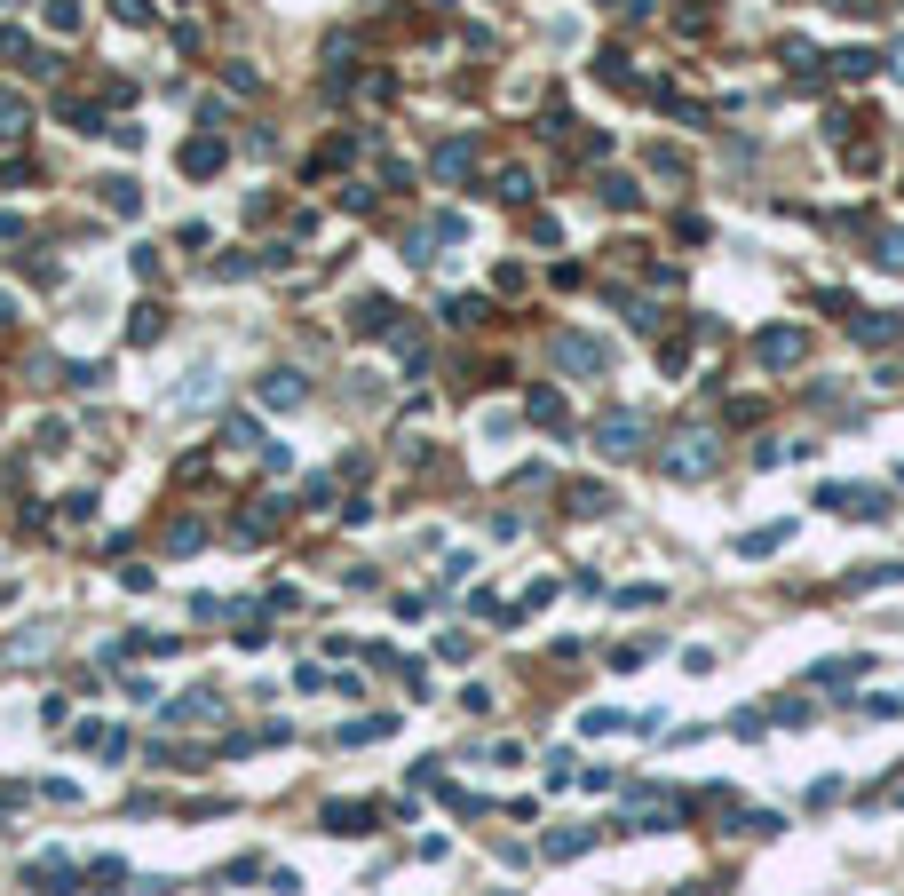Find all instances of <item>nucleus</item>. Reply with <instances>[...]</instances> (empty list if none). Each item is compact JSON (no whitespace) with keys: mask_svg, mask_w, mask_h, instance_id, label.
Instances as JSON below:
<instances>
[{"mask_svg":"<svg viewBox=\"0 0 904 896\" xmlns=\"http://www.w3.org/2000/svg\"><path fill=\"white\" fill-rule=\"evenodd\" d=\"M548 357H556V365H571V373H603V365H611V349H603V341H587V334H556V341H548Z\"/></svg>","mask_w":904,"mask_h":896,"instance_id":"f257e3e1","label":"nucleus"},{"mask_svg":"<svg viewBox=\"0 0 904 896\" xmlns=\"http://www.w3.org/2000/svg\"><path fill=\"white\" fill-rule=\"evenodd\" d=\"M635 437H643V421H635V413H603V421H595V452H603V460H627V452H635Z\"/></svg>","mask_w":904,"mask_h":896,"instance_id":"f03ea898","label":"nucleus"},{"mask_svg":"<svg viewBox=\"0 0 904 896\" xmlns=\"http://www.w3.org/2000/svg\"><path fill=\"white\" fill-rule=\"evenodd\" d=\"M817 500H825V508H841V516H889V500H881L873 484H825Z\"/></svg>","mask_w":904,"mask_h":896,"instance_id":"7ed1b4c3","label":"nucleus"},{"mask_svg":"<svg viewBox=\"0 0 904 896\" xmlns=\"http://www.w3.org/2000/svg\"><path fill=\"white\" fill-rule=\"evenodd\" d=\"M722 452H714V437H675V452H667V476H706Z\"/></svg>","mask_w":904,"mask_h":896,"instance_id":"20e7f679","label":"nucleus"},{"mask_svg":"<svg viewBox=\"0 0 904 896\" xmlns=\"http://www.w3.org/2000/svg\"><path fill=\"white\" fill-rule=\"evenodd\" d=\"M223 159H230L223 127H207V135H191V143H183V175H215V167H223Z\"/></svg>","mask_w":904,"mask_h":896,"instance_id":"39448f33","label":"nucleus"},{"mask_svg":"<svg viewBox=\"0 0 904 896\" xmlns=\"http://www.w3.org/2000/svg\"><path fill=\"white\" fill-rule=\"evenodd\" d=\"M349 326H357V334H397V310H389L381 294H365V302H349Z\"/></svg>","mask_w":904,"mask_h":896,"instance_id":"423d86ee","label":"nucleus"},{"mask_svg":"<svg viewBox=\"0 0 904 896\" xmlns=\"http://www.w3.org/2000/svg\"><path fill=\"white\" fill-rule=\"evenodd\" d=\"M230 706L223 698H215V690H191V698H175V706H167V722H223Z\"/></svg>","mask_w":904,"mask_h":896,"instance_id":"0eeeda50","label":"nucleus"},{"mask_svg":"<svg viewBox=\"0 0 904 896\" xmlns=\"http://www.w3.org/2000/svg\"><path fill=\"white\" fill-rule=\"evenodd\" d=\"M302 397H310V381H302V373H286V365H278V373H262V405H302Z\"/></svg>","mask_w":904,"mask_h":896,"instance_id":"6e6552de","label":"nucleus"},{"mask_svg":"<svg viewBox=\"0 0 904 896\" xmlns=\"http://www.w3.org/2000/svg\"><path fill=\"white\" fill-rule=\"evenodd\" d=\"M754 357H762V365H793V357H801V334H793V326H770V334L754 341Z\"/></svg>","mask_w":904,"mask_h":896,"instance_id":"1a4fd4ad","label":"nucleus"},{"mask_svg":"<svg viewBox=\"0 0 904 896\" xmlns=\"http://www.w3.org/2000/svg\"><path fill=\"white\" fill-rule=\"evenodd\" d=\"M326 833H373V809L365 801H334L326 809Z\"/></svg>","mask_w":904,"mask_h":896,"instance_id":"9d476101","label":"nucleus"},{"mask_svg":"<svg viewBox=\"0 0 904 896\" xmlns=\"http://www.w3.org/2000/svg\"><path fill=\"white\" fill-rule=\"evenodd\" d=\"M104 207H112V215H143V183H135V175H112V183H104Z\"/></svg>","mask_w":904,"mask_h":896,"instance_id":"9b49d317","label":"nucleus"},{"mask_svg":"<svg viewBox=\"0 0 904 896\" xmlns=\"http://www.w3.org/2000/svg\"><path fill=\"white\" fill-rule=\"evenodd\" d=\"M468 167H476V135H452L437 151V175H468Z\"/></svg>","mask_w":904,"mask_h":896,"instance_id":"f8f14e48","label":"nucleus"},{"mask_svg":"<svg viewBox=\"0 0 904 896\" xmlns=\"http://www.w3.org/2000/svg\"><path fill=\"white\" fill-rule=\"evenodd\" d=\"M833 72H841V80H873V72H881V56H873V48H841V56H833Z\"/></svg>","mask_w":904,"mask_h":896,"instance_id":"ddd939ff","label":"nucleus"},{"mask_svg":"<svg viewBox=\"0 0 904 896\" xmlns=\"http://www.w3.org/2000/svg\"><path fill=\"white\" fill-rule=\"evenodd\" d=\"M492 199H500V207H524V199H532V175H524V167H500V191H492Z\"/></svg>","mask_w":904,"mask_h":896,"instance_id":"4468645a","label":"nucleus"},{"mask_svg":"<svg viewBox=\"0 0 904 896\" xmlns=\"http://www.w3.org/2000/svg\"><path fill=\"white\" fill-rule=\"evenodd\" d=\"M786 532H793V524H762V532L738 540V556H770V548H786Z\"/></svg>","mask_w":904,"mask_h":896,"instance_id":"2eb2a0df","label":"nucleus"},{"mask_svg":"<svg viewBox=\"0 0 904 896\" xmlns=\"http://www.w3.org/2000/svg\"><path fill=\"white\" fill-rule=\"evenodd\" d=\"M595 191H603V199H611V207H643V191H635V175H603V183H595Z\"/></svg>","mask_w":904,"mask_h":896,"instance_id":"dca6fc26","label":"nucleus"},{"mask_svg":"<svg viewBox=\"0 0 904 896\" xmlns=\"http://www.w3.org/2000/svg\"><path fill=\"white\" fill-rule=\"evenodd\" d=\"M603 508H611L603 484H571V516H603Z\"/></svg>","mask_w":904,"mask_h":896,"instance_id":"f3484780","label":"nucleus"},{"mask_svg":"<svg viewBox=\"0 0 904 896\" xmlns=\"http://www.w3.org/2000/svg\"><path fill=\"white\" fill-rule=\"evenodd\" d=\"M532 421H548V429H564V397H556V389H532Z\"/></svg>","mask_w":904,"mask_h":896,"instance_id":"a211bd4d","label":"nucleus"},{"mask_svg":"<svg viewBox=\"0 0 904 896\" xmlns=\"http://www.w3.org/2000/svg\"><path fill=\"white\" fill-rule=\"evenodd\" d=\"M587 841H595V833H587V825H571V833H556V841H548V857H579Z\"/></svg>","mask_w":904,"mask_h":896,"instance_id":"6ab92c4d","label":"nucleus"},{"mask_svg":"<svg viewBox=\"0 0 904 896\" xmlns=\"http://www.w3.org/2000/svg\"><path fill=\"white\" fill-rule=\"evenodd\" d=\"M881 270H904V230H881V254H873Z\"/></svg>","mask_w":904,"mask_h":896,"instance_id":"aec40b11","label":"nucleus"},{"mask_svg":"<svg viewBox=\"0 0 904 896\" xmlns=\"http://www.w3.org/2000/svg\"><path fill=\"white\" fill-rule=\"evenodd\" d=\"M484 318H492V310H484L476 294H460V302H452V326H484Z\"/></svg>","mask_w":904,"mask_h":896,"instance_id":"412c9836","label":"nucleus"},{"mask_svg":"<svg viewBox=\"0 0 904 896\" xmlns=\"http://www.w3.org/2000/svg\"><path fill=\"white\" fill-rule=\"evenodd\" d=\"M48 24L56 32H80V0H48Z\"/></svg>","mask_w":904,"mask_h":896,"instance_id":"4be33fe9","label":"nucleus"},{"mask_svg":"<svg viewBox=\"0 0 904 896\" xmlns=\"http://www.w3.org/2000/svg\"><path fill=\"white\" fill-rule=\"evenodd\" d=\"M119 16H127V24H151V0H112Z\"/></svg>","mask_w":904,"mask_h":896,"instance_id":"5701e85b","label":"nucleus"},{"mask_svg":"<svg viewBox=\"0 0 904 896\" xmlns=\"http://www.w3.org/2000/svg\"><path fill=\"white\" fill-rule=\"evenodd\" d=\"M603 8H619V16H643V8H651V0H603Z\"/></svg>","mask_w":904,"mask_h":896,"instance_id":"b1692460","label":"nucleus"}]
</instances>
